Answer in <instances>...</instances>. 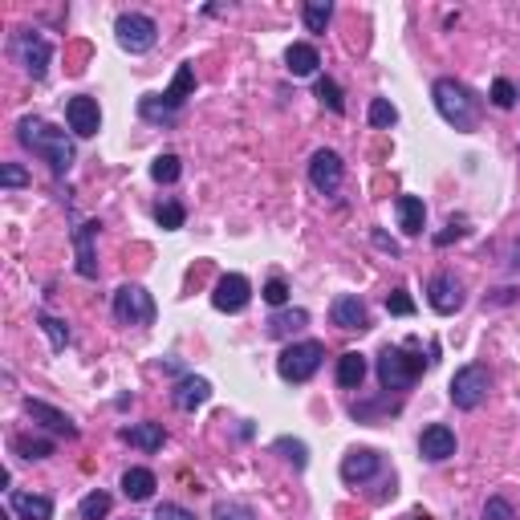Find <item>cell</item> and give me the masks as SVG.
<instances>
[{
  "label": "cell",
  "instance_id": "cell-1",
  "mask_svg": "<svg viewBox=\"0 0 520 520\" xmlns=\"http://www.w3.org/2000/svg\"><path fill=\"white\" fill-rule=\"evenodd\" d=\"M21 142H25L33 155H41V159L54 167V175H65V171L73 167V142L62 126H49V123H41V118H21Z\"/></svg>",
  "mask_w": 520,
  "mask_h": 520
},
{
  "label": "cell",
  "instance_id": "cell-2",
  "mask_svg": "<svg viewBox=\"0 0 520 520\" xmlns=\"http://www.w3.org/2000/svg\"><path fill=\"white\" fill-rule=\"evenodd\" d=\"M435 110L443 115V123L456 126V131H476L480 126V102L467 94V86H459L456 78H439L431 86Z\"/></svg>",
  "mask_w": 520,
  "mask_h": 520
},
{
  "label": "cell",
  "instance_id": "cell-3",
  "mask_svg": "<svg viewBox=\"0 0 520 520\" xmlns=\"http://www.w3.org/2000/svg\"><path fill=\"white\" fill-rule=\"evenodd\" d=\"M192 90H195V70H192V65H179L175 81H171L163 94H147V98H142L139 115L147 118V123H171V118L179 115V107L192 98Z\"/></svg>",
  "mask_w": 520,
  "mask_h": 520
},
{
  "label": "cell",
  "instance_id": "cell-4",
  "mask_svg": "<svg viewBox=\"0 0 520 520\" xmlns=\"http://www.w3.org/2000/svg\"><path fill=\"white\" fill-rule=\"evenodd\" d=\"M427 371V362L411 350H398V345H387L379 354V382L382 390H406L419 382V374Z\"/></svg>",
  "mask_w": 520,
  "mask_h": 520
},
{
  "label": "cell",
  "instance_id": "cell-5",
  "mask_svg": "<svg viewBox=\"0 0 520 520\" xmlns=\"http://www.w3.org/2000/svg\"><path fill=\"white\" fill-rule=\"evenodd\" d=\"M321 358H326V345L321 342H293L277 358V374L285 382H309L321 371Z\"/></svg>",
  "mask_w": 520,
  "mask_h": 520
},
{
  "label": "cell",
  "instance_id": "cell-6",
  "mask_svg": "<svg viewBox=\"0 0 520 520\" xmlns=\"http://www.w3.org/2000/svg\"><path fill=\"white\" fill-rule=\"evenodd\" d=\"M488 366H480V362H472V366H459L456 379H451V403L459 406V411H476L480 403L488 398Z\"/></svg>",
  "mask_w": 520,
  "mask_h": 520
},
{
  "label": "cell",
  "instance_id": "cell-7",
  "mask_svg": "<svg viewBox=\"0 0 520 520\" xmlns=\"http://www.w3.org/2000/svg\"><path fill=\"white\" fill-rule=\"evenodd\" d=\"M115 37L126 54H147V49H155V41H159V25L150 17H142V13H123L115 25Z\"/></svg>",
  "mask_w": 520,
  "mask_h": 520
},
{
  "label": "cell",
  "instance_id": "cell-8",
  "mask_svg": "<svg viewBox=\"0 0 520 520\" xmlns=\"http://www.w3.org/2000/svg\"><path fill=\"white\" fill-rule=\"evenodd\" d=\"M115 318L123 326H150L155 321V297L142 285H123L115 293Z\"/></svg>",
  "mask_w": 520,
  "mask_h": 520
},
{
  "label": "cell",
  "instance_id": "cell-9",
  "mask_svg": "<svg viewBox=\"0 0 520 520\" xmlns=\"http://www.w3.org/2000/svg\"><path fill=\"white\" fill-rule=\"evenodd\" d=\"M342 175H345V167H342V155L337 150H329V147L313 150V159H309V183L318 187L321 195H334L342 187Z\"/></svg>",
  "mask_w": 520,
  "mask_h": 520
},
{
  "label": "cell",
  "instance_id": "cell-10",
  "mask_svg": "<svg viewBox=\"0 0 520 520\" xmlns=\"http://www.w3.org/2000/svg\"><path fill=\"white\" fill-rule=\"evenodd\" d=\"M17 57L21 65H25L29 78H45V70H49V57H54V49H49V41H45L41 33H17Z\"/></svg>",
  "mask_w": 520,
  "mask_h": 520
},
{
  "label": "cell",
  "instance_id": "cell-11",
  "mask_svg": "<svg viewBox=\"0 0 520 520\" xmlns=\"http://www.w3.org/2000/svg\"><path fill=\"white\" fill-rule=\"evenodd\" d=\"M248 301H252V285H248V277L228 273V277H220V281H216L212 305L220 309V313H240Z\"/></svg>",
  "mask_w": 520,
  "mask_h": 520
},
{
  "label": "cell",
  "instance_id": "cell-12",
  "mask_svg": "<svg viewBox=\"0 0 520 520\" xmlns=\"http://www.w3.org/2000/svg\"><path fill=\"white\" fill-rule=\"evenodd\" d=\"M427 305H431L435 313H443V318H451V313L464 305V285L451 273H435L431 285H427Z\"/></svg>",
  "mask_w": 520,
  "mask_h": 520
},
{
  "label": "cell",
  "instance_id": "cell-13",
  "mask_svg": "<svg viewBox=\"0 0 520 520\" xmlns=\"http://www.w3.org/2000/svg\"><path fill=\"white\" fill-rule=\"evenodd\" d=\"M382 472V456L374 448H354L350 456L342 459V480L345 484H366Z\"/></svg>",
  "mask_w": 520,
  "mask_h": 520
},
{
  "label": "cell",
  "instance_id": "cell-14",
  "mask_svg": "<svg viewBox=\"0 0 520 520\" xmlns=\"http://www.w3.org/2000/svg\"><path fill=\"white\" fill-rule=\"evenodd\" d=\"M25 411L33 423H41L45 431H54V435H65V439H78V427H73V419L65 411H57V406L41 403V398H25Z\"/></svg>",
  "mask_w": 520,
  "mask_h": 520
},
{
  "label": "cell",
  "instance_id": "cell-15",
  "mask_svg": "<svg viewBox=\"0 0 520 520\" xmlns=\"http://www.w3.org/2000/svg\"><path fill=\"white\" fill-rule=\"evenodd\" d=\"M65 118H70V131L78 134V139H90V134H98V126H102V110H98L94 98H70V107H65Z\"/></svg>",
  "mask_w": 520,
  "mask_h": 520
},
{
  "label": "cell",
  "instance_id": "cell-16",
  "mask_svg": "<svg viewBox=\"0 0 520 520\" xmlns=\"http://www.w3.org/2000/svg\"><path fill=\"white\" fill-rule=\"evenodd\" d=\"M419 451H423V459H431V464H443V459L456 456V431L443 423H431L419 435Z\"/></svg>",
  "mask_w": 520,
  "mask_h": 520
},
{
  "label": "cell",
  "instance_id": "cell-17",
  "mask_svg": "<svg viewBox=\"0 0 520 520\" xmlns=\"http://www.w3.org/2000/svg\"><path fill=\"white\" fill-rule=\"evenodd\" d=\"M9 508L17 512L21 520H49L54 516V500H49V496L17 492V488H9Z\"/></svg>",
  "mask_w": 520,
  "mask_h": 520
},
{
  "label": "cell",
  "instance_id": "cell-18",
  "mask_svg": "<svg viewBox=\"0 0 520 520\" xmlns=\"http://www.w3.org/2000/svg\"><path fill=\"white\" fill-rule=\"evenodd\" d=\"M329 318L342 329H366V305H362L354 293H342V297H334V305H329Z\"/></svg>",
  "mask_w": 520,
  "mask_h": 520
},
{
  "label": "cell",
  "instance_id": "cell-19",
  "mask_svg": "<svg viewBox=\"0 0 520 520\" xmlns=\"http://www.w3.org/2000/svg\"><path fill=\"white\" fill-rule=\"evenodd\" d=\"M208 398H212V382L195 379V374H192V379H183L175 390H171V403H175L179 411H195V406H203Z\"/></svg>",
  "mask_w": 520,
  "mask_h": 520
},
{
  "label": "cell",
  "instance_id": "cell-20",
  "mask_svg": "<svg viewBox=\"0 0 520 520\" xmlns=\"http://www.w3.org/2000/svg\"><path fill=\"white\" fill-rule=\"evenodd\" d=\"M94 236H98V224H78V228H73V248H78V273H81V277H90V281L98 277Z\"/></svg>",
  "mask_w": 520,
  "mask_h": 520
},
{
  "label": "cell",
  "instance_id": "cell-21",
  "mask_svg": "<svg viewBox=\"0 0 520 520\" xmlns=\"http://www.w3.org/2000/svg\"><path fill=\"white\" fill-rule=\"evenodd\" d=\"M395 212H398V224H403L406 236H419V232H423L427 208H423V200H419V195H398V200H395Z\"/></svg>",
  "mask_w": 520,
  "mask_h": 520
},
{
  "label": "cell",
  "instance_id": "cell-22",
  "mask_svg": "<svg viewBox=\"0 0 520 520\" xmlns=\"http://www.w3.org/2000/svg\"><path fill=\"white\" fill-rule=\"evenodd\" d=\"M123 439L134 443L139 451H159L167 443V431H163V423H134V427H123Z\"/></svg>",
  "mask_w": 520,
  "mask_h": 520
},
{
  "label": "cell",
  "instance_id": "cell-23",
  "mask_svg": "<svg viewBox=\"0 0 520 520\" xmlns=\"http://www.w3.org/2000/svg\"><path fill=\"white\" fill-rule=\"evenodd\" d=\"M285 65H289L293 78H309V73H318L321 57H318V49H313V45L297 41V45H289V54H285Z\"/></svg>",
  "mask_w": 520,
  "mask_h": 520
},
{
  "label": "cell",
  "instance_id": "cell-24",
  "mask_svg": "<svg viewBox=\"0 0 520 520\" xmlns=\"http://www.w3.org/2000/svg\"><path fill=\"white\" fill-rule=\"evenodd\" d=\"M362 379H366V358H362L358 350L342 354V358H337V387L358 390V387H362Z\"/></svg>",
  "mask_w": 520,
  "mask_h": 520
},
{
  "label": "cell",
  "instance_id": "cell-25",
  "mask_svg": "<svg viewBox=\"0 0 520 520\" xmlns=\"http://www.w3.org/2000/svg\"><path fill=\"white\" fill-rule=\"evenodd\" d=\"M123 492H126V500H150V492H155V472L131 467L123 476Z\"/></svg>",
  "mask_w": 520,
  "mask_h": 520
},
{
  "label": "cell",
  "instance_id": "cell-26",
  "mask_svg": "<svg viewBox=\"0 0 520 520\" xmlns=\"http://www.w3.org/2000/svg\"><path fill=\"white\" fill-rule=\"evenodd\" d=\"M305 321H309L305 309H281V313H273L265 326H269V337H289V334H297Z\"/></svg>",
  "mask_w": 520,
  "mask_h": 520
},
{
  "label": "cell",
  "instance_id": "cell-27",
  "mask_svg": "<svg viewBox=\"0 0 520 520\" xmlns=\"http://www.w3.org/2000/svg\"><path fill=\"white\" fill-rule=\"evenodd\" d=\"M301 17H305L309 33H326L329 17H334V4H329V0H309L305 9H301Z\"/></svg>",
  "mask_w": 520,
  "mask_h": 520
},
{
  "label": "cell",
  "instance_id": "cell-28",
  "mask_svg": "<svg viewBox=\"0 0 520 520\" xmlns=\"http://www.w3.org/2000/svg\"><path fill=\"white\" fill-rule=\"evenodd\" d=\"M110 504H115V500H110V496L98 488V492H90L86 500H81L78 512H81V520H102V516H110Z\"/></svg>",
  "mask_w": 520,
  "mask_h": 520
},
{
  "label": "cell",
  "instance_id": "cell-29",
  "mask_svg": "<svg viewBox=\"0 0 520 520\" xmlns=\"http://www.w3.org/2000/svg\"><path fill=\"white\" fill-rule=\"evenodd\" d=\"M13 451L25 459H45V456H54V443L49 439H29V435H17L13 439Z\"/></svg>",
  "mask_w": 520,
  "mask_h": 520
},
{
  "label": "cell",
  "instance_id": "cell-30",
  "mask_svg": "<svg viewBox=\"0 0 520 520\" xmlns=\"http://www.w3.org/2000/svg\"><path fill=\"white\" fill-rule=\"evenodd\" d=\"M179 155H159V159L150 163V179H155V183H175L179 179Z\"/></svg>",
  "mask_w": 520,
  "mask_h": 520
},
{
  "label": "cell",
  "instance_id": "cell-31",
  "mask_svg": "<svg viewBox=\"0 0 520 520\" xmlns=\"http://www.w3.org/2000/svg\"><path fill=\"white\" fill-rule=\"evenodd\" d=\"M37 326L45 329V337H49V345H54V350H65V345H70V329H65V321L41 313V318H37Z\"/></svg>",
  "mask_w": 520,
  "mask_h": 520
},
{
  "label": "cell",
  "instance_id": "cell-32",
  "mask_svg": "<svg viewBox=\"0 0 520 520\" xmlns=\"http://www.w3.org/2000/svg\"><path fill=\"white\" fill-rule=\"evenodd\" d=\"M366 118H371V126L387 131V126H395V123H398V110L390 107L387 98H374V102H371V110H366Z\"/></svg>",
  "mask_w": 520,
  "mask_h": 520
},
{
  "label": "cell",
  "instance_id": "cell-33",
  "mask_svg": "<svg viewBox=\"0 0 520 520\" xmlns=\"http://www.w3.org/2000/svg\"><path fill=\"white\" fill-rule=\"evenodd\" d=\"M155 220H159V228H167V232L183 228V220H187V212H183V203H175V200L159 203V212H155Z\"/></svg>",
  "mask_w": 520,
  "mask_h": 520
},
{
  "label": "cell",
  "instance_id": "cell-34",
  "mask_svg": "<svg viewBox=\"0 0 520 520\" xmlns=\"http://www.w3.org/2000/svg\"><path fill=\"white\" fill-rule=\"evenodd\" d=\"M318 98L326 102L334 115H342L345 110V102H342V90H337V81L334 78H318Z\"/></svg>",
  "mask_w": 520,
  "mask_h": 520
},
{
  "label": "cell",
  "instance_id": "cell-35",
  "mask_svg": "<svg viewBox=\"0 0 520 520\" xmlns=\"http://www.w3.org/2000/svg\"><path fill=\"white\" fill-rule=\"evenodd\" d=\"M212 516H216V520H256L252 508H248V504H236V500H220V504L212 508Z\"/></svg>",
  "mask_w": 520,
  "mask_h": 520
},
{
  "label": "cell",
  "instance_id": "cell-36",
  "mask_svg": "<svg viewBox=\"0 0 520 520\" xmlns=\"http://www.w3.org/2000/svg\"><path fill=\"white\" fill-rule=\"evenodd\" d=\"M492 102L500 110H512V107H516V86H512L508 78H496L492 81Z\"/></svg>",
  "mask_w": 520,
  "mask_h": 520
},
{
  "label": "cell",
  "instance_id": "cell-37",
  "mask_svg": "<svg viewBox=\"0 0 520 520\" xmlns=\"http://www.w3.org/2000/svg\"><path fill=\"white\" fill-rule=\"evenodd\" d=\"M277 451H285V456L293 459V467L309 464V451H305V443H301V439H289V435H285V439H277Z\"/></svg>",
  "mask_w": 520,
  "mask_h": 520
},
{
  "label": "cell",
  "instance_id": "cell-38",
  "mask_svg": "<svg viewBox=\"0 0 520 520\" xmlns=\"http://www.w3.org/2000/svg\"><path fill=\"white\" fill-rule=\"evenodd\" d=\"M484 520H516V512H512V504L504 500V496H488V504H484Z\"/></svg>",
  "mask_w": 520,
  "mask_h": 520
},
{
  "label": "cell",
  "instance_id": "cell-39",
  "mask_svg": "<svg viewBox=\"0 0 520 520\" xmlns=\"http://www.w3.org/2000/svg\"><path fill=\"white\" fill-rule=\"evenodd\" d=\"M387 309H390V313H395V318H411V313H414V301L406 297L403 289H395V293H390V297H387Z\"/></svg>",
  "mask_w": 520,
  "mask_h": 520
},
{
  "label": "cell",
  "instance_id": "cell-40",
  "mask_svg": "<svg viewBox=\"0 0 520 520\" xmlns=\"http://www.w3.org/2000/svg\"><path fill=\"white\" fill-rule=\"evenodd\" d=\"M265 301H269V305H277V309H281L285 301H289V285H285L281 277H273V281L265 285Z\"/></svg>",
  "mask_w": 520,
  "mask_h": 520
},
{
  "label": "cell",
  "instance_id": "cell-41",
  "mask_svg": "<svg viewBox=\"0 0 520 520\" xmlns=\"http://www.w3.org/2000/svg\"><path fill=\"white\" fill-rule=\"evenodd\" d=\"M0 183H4V187H25L29 183V171L17 167V163H4V171H0Z\"/></svg>",
  "mask_w": 520,
  "mask_h": 520
},
{
  "label": "cell",
  "instance_id": "cell-42",
  "mask_svg": "<svg viewBox=\"0 0 520 520\" xmlns=\"http://www.w3.org/2000/svg\"><path fill=\"white\" fill-rule=\"evenodd\" d=\"M155 520H195V512H187L183 504H159V508H155Z\"/></svg>",
  "mask_w": 520,
  "mask_h": 520
},
{
  "label": "cell",
  "instance_id": "cell-43",
  "mask_svg": "<svg viewBox=\"0 0 520 520\" xmlns=\"http://www.w3.org/2000/svg\"><path fill=\"white\" fill-rule=\"evenodd\" d=\"M374 244H379V248H387V252H390V256H395V252H398V244H395V240H387V236H382V232H374Z\"/></svg>",
  "mask_w": 520,
  "mask_h": 520
},
{
  "label": "cell",
  "instance_id": "cell-44",
  "mask_svg": "<svg viewBox=\"0 0 520 520\" xmlns=\"http://www.w3.org/2000/svg\"><path fill=\"white\" fill-rule=\"evenodd\" d=\"M512 269H520V240H516V248H512Z\"/></svg>",
  "mask_w": 520,
  "mask_h": 520
},
{
  "label": "cell",
  "instance_id": "cell-45",
  "mask_svg": "<svg viewBox=\"0 0 520 520\" xmlns=\"http://www.w3.org/2000/svg\"><path fill=\"white\" fill-rule=\"evenodd\" d=\"M406 520H431V516H427V512H411V516H406Z\"/></svg>",
  "mask_w": 520,
  "mask_h": 520
}]
</instances>
